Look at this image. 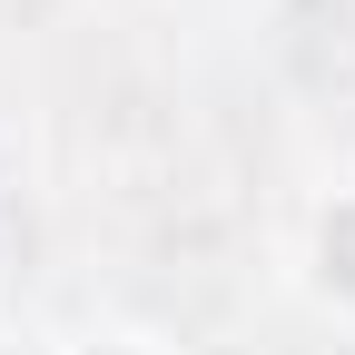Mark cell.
Listing matches in <instances>:
<instances>
[{"label":"cell","instance_id":"cell-2","mask_svg":"<svg viewBox=\"0 0 355 355\" xmlns=\"http://www.w3.org/2000/svg\"><path fill=\"white\" fill-rule=\"evenodd\" d=\"M69 355H148L139 336H99V345H69Z\"/></svg>","mask_w":355,"mask_h":355},{"label":"cell","instance_id":"cell-1","mask_svg":"<svg viewBox=\"0 0 355 355\" xmlns=\"http://www.w3.org/2000/svg\"><path fill=\"white\" fill-rule=\"evenodd\" d=\"M306 277L336 316H355V188H336L316 207V237H306Z\"/></svg>","mask_w":355,"mask_h":355}]
</instances>
